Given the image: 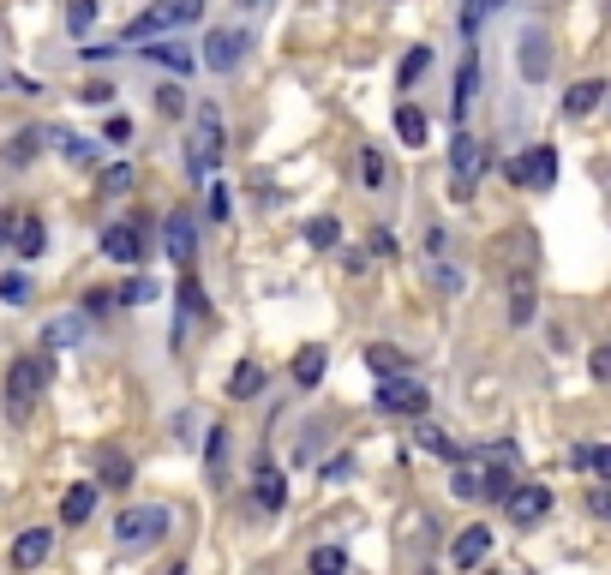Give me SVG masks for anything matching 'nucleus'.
Returning a JSON list of instances; mask_svg holds the SVG:
<instances>
[{"label": "nucleus", "mask_w": 611, "mask_h": 575, "mask_svg": "<svg viewBox=\"0 0 611 575\" xmlns=\"http://www.w3.org/2000/svg\"><path fill=\"white\" fill-rule=\"evenodd\" d=\"M42 384H48V366H42L36 354H18V360L6 366V420H12V426H24V420L36 414Z\"/></svg>", "instance_id": "obj_1"}, {"label": "nucleus", "mask_w": 611, "mask_h": 575, "mask_svg": "<svg viewBox=\"0 0 611 575\" xmlns=\"http://www.w3.org/2000/svg\"><path fill=\"white\" fill-rule=\"evenodd\" d=\"M204 12V0H150L144 12H132V24L120 30V48L126 42H150V36H162V30H174V24H192Z\"/></svg>", "instance_id": "obj_2"}, {"label": "nucleus", "mask_w": 611, "mask_h": 575, "mask_svg": "<svg viewBox=\"0 0 611 575\" xmlns=\"http://www.w3.org/2000/svg\"><path fill=\"white\" fill-rule=\"evenodd\" d=\"M480 174H486V144L474 132H456L450 138V198L468 204L480 192Z\"/></svg>", "instance_id": "obj_3"}, {"label": "nucleus", "mask_w": 611, "mask_h": 575, "mask_svg": "<svg viewBox=\"0 0 611 575\" xmlns=\"http://www.w3.org/2000/svg\"><path fill=\"white\" fill-rule=\"evenodd\" d=\"M186 144H192V150H186V168H192V174H210V168L222 162V144H228V138H222V108H216V102H204V108H198V120H192V138H186Z\"/></svg>", "instance_id": "obj_4"}, {"label": "nucleus", "mask_w": 611, "mask_h": 575, "mask_svg": "<svg viewBox=\"0 0 611 575\" xmlns=\"http://www.w3.org/2000/svg\"><path fill=\"white\" fill-rule=\"evenodd\" d=\"M504 174H510V186H522V192H552V186H558V144H534L528 156H510Z\"/></svg>", "instance_id": "obj_5"}, {"label": "nucleus", "mask_w": 611, "mask_h": 575, "mask_svg": "<svg viewBox=\"0 0 611 575\" xmlns=\"http://www.w3.org/2000/svg\"><path fill=\"white\" fill-rule=\"evenodd\" d=\"M168 522H174V516H168L162 504H138V510H126V516L114 522V540H120V546L150 552V546H162V540H168Z\"/></svg>", "instance_id": "obj_6"}, {"label": "nucleus", "mask_w": 611, "mask_h": 575, "mask_svg": "<svg viewBox=\"0 0 611 575\" xmlns=\"http://www.w3.org/2000/svg\"><path fill=\"white\" fill-rule=\"evenodd\" d=\"M372 402H378V414H402V420H414V414H426V384L408 372V378H378V390H372Z\"/></svg>", "instance_id": "obj_7"}, {"label": "nucleus", "mask_w": 611, "mask_h": 575, "mask_svg": "<svg viewBox=\"0 0 611 575\" xmlns=\"http://www.w3.org/2000/svg\"><path fill=\"white\" fill-rule=\"evenodd\" d=\"M504 504H510V522H516V528H534V522L552 516V492H546L540 480H516Z\"/></svg>", "instance_id": "obj_8"}, {"label": "nucleus", "mask_w": 611, "mask_h": 575, "mask_svg": "<svg viewBox=\"0 0 611 575\" xmlns=\"http://www.w3.org/2000/svg\"><path fill=\"white\" fill-rule=\"evenodd\" d=\"M102 252H108L114 264H144V258H150V234H144V222H114V228L102 234Z\"/></svg>", "instance_id": "obj_9"}, {"label": "nucleus", "mask_w": 611, "mask_h": 575, "mask_svg": "<svg viewBox=\"0 0 611 575\" xmlns=\"http://www.w3.org/2000/svg\"><path fill=\"white\" fill-rule=\"evenodd\" d=\"M162 246H168V258H174L180 270H192V252H198V222L186 216V204H180V210H168V222H162Z\"/></svg>", "instance_id": "obj_10"}, {"label": "nucleus", "mask_w": 611, "mask_h": 575, "mask_svg": "<svg viewBox=\"0 0 611 575\" xmlns=\"http://www.w3.org/2000/svg\"><path fill=\"white\" fill-rule=\"evenodd\" d=\"M516 66H522L528 84H540V78L552 72V42H546V30H522V42H516Z\"/></svg>", "instance_id": "obj_11"}, {"label": "nucleus", "mask_w": 611, "mask_h": 575, "mask_svg": "<svg viewBox=\"0 0 611 575\" xmlns=\"http://www.w3.org/2000/svg\"><path fill=\"white\" fill-rule=\"evenodd\" d=\"M138 54L156 60V66H168V72H180V78L198 66V54H192L186 42H174V36H150V42H138Z\"/></svg>", "instance_id": "obj_12"}, {"label": "nucleus", "mask_w": 611, "mask_h": 575, "mask_svg": "<svg viewBox=\"0 0 611 575\" xmlns=\"http://www.w3.org/2000/svg\"><path fill=\"white\" fill-rule=\"evenodd\" d=\"M240 54H246V36L240 30H210V42H204V66L210 72H234Z\"/></svg>", "instance_id": "obj_13"}, {"label": "nucleus", "mask_w": 611, "mask_h": 575, "mask_svg": "<svg viewBox=\"0 0 611 575\" xmlns=\"http://www.w3.org/2000/svg\"><path fill=\"white\" fill-rule=\"evenodd\" d=\"M252 504H258L264 516H276V510L288 504V486H282V474L270 468V456H258V474H252Z\"/></svg>", "instance_id": "obj_14"}, {"label": "nucleus", "mask_w": 611, "mask_h": 575, "mask_svg": "<svg viewBox=\"0 0 611 575\" xmlns=\"http://www.w3.org/2000/svg\"><path fill=\"white\" fill-rule=\"evenodd\" d=\"M54 552V534L48 528H24L12 540V570H42V558Z\"/></svg>", "instance_id": "obj_15"}, {"label": "nucleus", "mask_w": 611, "mask_h": 575, "mask_svg": "<svg viewBox=\"0 0 611 575\" xmlns=\"http://www.w3.org/2000/svg\"><path fill=\"white\" fill-rule=\"evenodd\" d=\"M492 558V528H468V534H456V546H450V564L456 570H480Z\"/></svg>", "instance_id": "obj_16"}, {"label": "nucleus", "mask_w": 611, "mask_h": 575, "mask_svg": "<svg viewBox=\"0 0 611 575\" xmlns=\"http://www.w3.org/2000/svg\"><path fill=\"white\" fill-rule=\"evenodd\" d=\"M474 90H480V54L468 48V54H462V66H456V96H450V114H456V120H468Z\"/></svg>", "instance_id": "obj_17"}, {"label": "nucleus", "mask_w": 611, "mask_h": 575, "mask_svg": "<svg viewBox=\"0 0 611 575\" xmlns=\"http://www.w3.org/2000/svg\"><path fill=\"white\" fill-rule=\"evenodd\" d=\"M396 138H402L408 150H426L432 120H426V108H420V102H396Z\"/></svg>", "instance_id": "obj_18"}, {"label": "nucleus", "mask_w": 611, "mask_h": 575, "mask_svg": "<svg viewBox=\"0 0 611 575\" xmlns=\"http://www.w3.org/2000/svg\"><path fill=\"white\" fill-rule=\"evenodd\" d=\"M18 258H42V246H48V228H42V216H12V240H6Z\"/></svg>", "instance_id": "obj_19"}, {"label": "nucleus", "mask_w": 611, "mask_h": 575, "mask_svg": "<svg viewBox=\"0 0 611 575\" xmlns=\"http://www.w3.org/2000/svg\"><path fill=\"white\" fill-rule=\"evenodd\" d=\"M324 366H330V348H324V342H306V348L294 354V384H300V390H318V384H324Z\"/></svg>", "instance_id": "obj_20"}, {"label": "nucleus", "mask_w": 611, "mask_h": 575, "mask_svg": "<svg viewBox=\"0 0 611 575\" xmlns=\"http://www.w3.org/2000/svg\"><path fill=\"white\" fill-rule=\"evenodd\" d=\"M600 102H606V84H600V78H582V84H570V90H564V114H570V120L594 114Z\"/></svg>", "instance_id": "obj_21"}, {"label": "nucleus", "mask_w": 611, "mask_h": 575, "mask_svg": "<svg viewBox=\"0 0 611 575\" xmlns=\"http://www.w3.org/2000/svg\"><path fill=\"white\" fill-rule=\"evenodd\" d=\"M96 474H102V486H114V492H126V486H132V462H126V450H114V444H102V450H96Z\"/></svg>", "instance_id": "obj_22"}, {"label": "nucleus", "mask_w": 611, "mask_h": 575, "mask_svg": "<svg viewBox=\"0 0 611 575\" xmlns=\"http://www.w3.org/2000/svg\"><path fill=\"white\" fill-rule=\"evenodd\" d=\"M90 516H96V486H90V480H78V486L60 498V522H66V528H78V522H90Z\"/></svg>", "instance_id": "obj_23"}, {"label": "nucleus", "mask_w": 611, "mask_h": 575, "mask_svg": "<svg viewBox=\"0 0 611 575\" xmlns=\"http://www.w3.org/2000/svg\"><path fill=\"white\" fill-rule=\"evenodd\" d=\"M366 366H372L378 378H408V372H414V366H408V354H402V348H390V342L366 348Z\"/></svg>", "instance_id": "obj_24"}, {"label": "nucleus", "mask_w": 611, "mask_h": 575, "mask_svg": "<svg viewBox=\"0 0 611 575\" xmlns=\"http://www.w3.org/2000/svg\"><path fill=\"white\" fill-rule=\"evenodd\" d=\"M258 390H264V366H258V360H240L234 378H228V396H234V402H252Z\"/></svg>", "instance_id": "obj_25"}, {"label": "nucleus", "mask_w": 611, "mask_h": 575, "mask_svg": "<svg viewBox=\"0 0 611 575\" xmlns=\"http://www.w3.org/2000/svg\"><path fill=\"white\" fill-rule=\"evenodd\" d=\"M132 180H138V174H132L126 162H114V168H102V174H96V192H102V198H126V192H132Z\"/></svg>", "instance_id": "obj_26"}, {"label": "nucleus", "mask_w": 611, "mask_h": 575, "mask_svg": "<svg viewBox=\"0 0 611 575\" xmlns=\"http://www.w3.org/2000/svg\"><path fill=\"white\" fill-rule=\"evenodd\" d=\"M150 300H156V282H150L144 270H138L132 282H120V288H114V306H150Z\"/></svg>", "instance_id": "obj_27"}, {"label": "nucleus", "mask_w": 611, "mask_h": 575, "mask_svg": "<svg viewBox=\"0 0 611 575\" xmlns=\"http://www.w3.org/2000/svg\"><path fill=\"white\" fill-rule=\"evenodd\" d=\"M570 462L588 468V474H600V480H611V444H582V450H570Z\"/></svg>", "instance_id": "obj_28"}, {"label": "nucleus", "mask_w": 611, "mask_h": 575, "mask_svg": "<svg viewBox=\"0 0 611 575\" xmlns=\"http://www.w3.org/2000/svg\"><path fill=\"white\" fill-rule=\"evenodd\" d=\"M426 66H432V48L420 42V48H408V54H402V66H396V84H402V90H414V78H420Z\"/></svg>", "instance_id": "obj_29"}, {"label": "nucleus", "mask_w": 611, "mask_h": 575, "mask_svg": "<svg viewBox=\"0 0 611 575\" xmlns=\"http://www.w3.org/2000/svg\"><path fill=\"white\" fill-rule=\"evenodd\" d=\"M528 318H534V282L516 276L510 282V324H528Z\"/></svg>", "instance_id": "obj_30"}, {"label": "nucleus", "mask_w": 611, "mask_h": 575, "mask_svg": "<svg viewBox=\"0 0 611 575\" xmlns=\"http://www.w3.org/2000/svg\"><path fill=\"white\" fill-rule=\"evenodd\" d=\"M36 144H42V132H36V126H24V132L6 144V162H12V168H24V162L36 156Z\"/></svg>", "instance_id": "obj_31"}, {"label": "nucleus", "mask_w": 611, "mask_h": 575, "mask_svg": "<svg viewBox=\"0 0 611 575\" xmlns=\"http://www.w3.org/2000/svg\"><path fill=\"white\" fill-rule=\"evenodd\" d=\"M306 240H312L318 252H330V246L342 240V228H336V216H312V222H306Z\"/></svg>", "instance_id": "obj_32"}, {"label": "nucleus", "mask_w": 611, "mask_h": 575, "mask_svg": "<svg viewBox=\"0 0 611 575\" xmlns=\"http://www.w3.org/2000/svg\"><path fill=\"white\" fill-rule=\"evenodd\" d=\"M90 18H96V0H66V30L84 42L90 36Z\"/></svg>", "instance_id": "obj_33"}, {"label": "nucleus", "mask_w": 611, "mask_h": 575, "mask_svg": "<svg viewBox=\"0 0 611 575\" xmlns=\"http://www.w3.org/2000/svg\"><path fill=\"white\" fill-rule=\"evenodd\" d=\"M360 180H366V186H372V192H378V186H384V180H390V168H384V156H378V150H372V144H366V150H360Z\"/></svg>", "instance_id": "obj_34"}, {"label": "nucleus", "mask_w": 611, "mask_h": 575, "mask_svg": "<svg viewBox=\"0 0 611 575\" xmlns=\"http://www.w3.org/2000/svg\"><path fill=\"white\" fill-rule=\"evenodd\" d=\"M420 450H432V456H444V462H462V450H456L438 426H420Z\"/></svg>", "instance_id": "obj_35"}, {"label": "nucleus", "mask_w": 611, "mask_h": 575, "mask_svg": "<svg viewBox=\"0 0 611 575\" xmlns=\"http://www.w3.org/2000/svg\"><path fill=\"white\" fill-rule=\"evenodd\" d=\"M312 575H348V552L318 546V552H312Z\"/></svg>", "instance_id": "obj_36"}, {"label": "nucleus", "mask_w": 611, "mask_h": 575, "mask_svg": "<svg viewBox=\"0 0 611 575\" xmlns=\"http://www.w3.org/2000/svg\"><path fill=\"white\" fill-rule=\"evenodd\" d=\"M42 336H48V348H72V342H78V318H54Z\"/></svg>", "instance_id": "obj_37"}, {"label": "nucleus", "mask_w": 611, "mask_h": 575, "mask_svg": "<svg viewBox=\"0 0 611 575\" xmlns=\"http://www.w3.org/2000/svg\"><path fill=\"white\" fill-rule=\"evenodd\" d=\"M222 450H228V426H210V438H204V462H210V474H222Z\"/></svg>", "instance_id": "obj_38"}, {"label": "nucleus", "mask_w": 611, "mask_h": 575, "mask_svg": "<svg viewBox=\"0 0 611 575\" xmlns=\"http://www.w3.org/2000/svg\"><path fill=\"white\" fill-rule=\"evenodd\" d=\"M0 300H6V306H24V300H30V282H24L18 270H12V276H0Z\"/></svg>", "instance_id": "obj_39"}, {"label": "nucleus", "mask_w": 611, "mask_h": 575, "mask_svg": "<svg viewBox=\"0 0 611 575\" xmlns=\"http://www.w3.org/2000/svg\"><path fill=\"white\" fill-rule=\"evenodd\" d=\"M588 366H594V378H600V384H611V342H600V348L588 354Z\"/></svg>", "instance_id": "obj_40"}, {"label": "nucleus", "mask_w": 611, "mask_h": 575, "mask_svg": "<svg viewBox=\"0 0 611 575\" xmlns=\"http://www.w3.org/2000/svg\"><path fill=\"white\" fill-rule=\"evenodd\" d=\"M588 510H594L600 522H611V486H594V492H588Z\"/></svg>", "instance_id": "obj_41"}, {"label": "nucleus", "mask_w": 611, "mask_h": 575, "mask_svg": "<svg viewBox=\"0 0 611 575\" xmlns=\"http://www.w3.org/2000/svg\"><path fill=\"white\" fill-rule=\"evenodd\" d=\"M78 96H84V102H96V108H102V102H114V84H102V78H96V84H84V90H78Z\"/></svg>", "instance_id": "obj_42"}, {"label": "nucleus", "mask_w": 611, "mask_h": 575, "mask_svg": "<svg viewBox=\"0 0 611 575\" xmlns=\"http://www.w3.org/2000/svg\"><path fill=\"white\" fill-rule=\"evenodd\" d=\"M156 108H162V114H180L186 102H180V90H174V84H162V90H156Z\"/></svg>", "instance_id": "obj_43"}, {"label": "nucleus", "mask_w": 611, "mask_h": 575, "mask_svg": "<svg viewBox=\"0 0 611 575\" xmlns=\"http://www.w3.org/2000/svg\"><path fill=\"white\" fill-rule=\"evenodd\" d=\"M60 144H66L72 162H96V144H84V138H60Z\"/></svg>", "instance_id": "obj_44"}, {"label": "nucleus", "mask_w": 611, "mask_h": 575, "mask_svg": "<svg viewBox=\"0 0 611 575\" xmlns=\"http://www.w3.org/2000/svg\"><path fill=\"white\" fill-rule=\"evenodd\" d=\"M210 222H228V186H210Z\"/></svg>", "instance_id": "obj_45"}, {"label": "nucleus", "mask_w": 611, "mask_h": 575, "mask_svg": "<svg viewBox=\"0 0 611 575\" xmlns=\"http://www.w3.org/2000/svg\"><path fill=\"white\" fill-rule=\"evenodd\" d=\"M372 252H378V258H396V234H390V228H372Z\"/></svg>", "instance_id": "obj_46"}, {"label": "nucleus", "mask_w": 611, "mask_h": 575, "mask_svg": "<svg viewBox=\"0 0 611 575\" xmlns=\"http://www.w3.org/2000/svg\"><path fill=\"white\" fill-rule=\"evenodd\" d=\"M126 138H132V120L114 114V120H108V144H126Z\"/></svg>", "instance_id": "obj_47"}, {"label": "nucleus", "mask_w": 611, "mask_h": 575, "mask_svg": "<svg viewBox=\"0 0 611 575\" xmlns=\"http://www.w3.org/2000/svg\"><path fill=\"white\" fill-rule=\"evenodd\" d=\"M498 6H510V0H474V12L486 18V12H498Z\"/></svg>", "instance_id": "obj_48"}, {"label": "nucleus", "mask_w": 611, "mask_h": 575, "mask_svg": "<svg viewBox=\"0 0 611 575\" xmlns=\"http://www.w3.org/2000/svg\"><path fill=\"white\" fill-rule=\"evenodd\" d=\"M162 575H186V564H168V570H162Z\"/></svg>", "instance_id": "obj_49"}, {"label": "nucleus", "mask_w": 611, "mask_h": 575, "mask_svg": "<svg viewBox=\"0 0 611 575\" xmlns=\"http://www.w3.org/2000/svg\"><path fill=\"white\" fill-rule=\"evenodd\" d=\"M240 6H264V0H240Z\"/></svg>", "instance_id": "obj_50"}, {"label": "nucleus", "mask_w": 611, "mask_h": 575, "mask_svg": "<svg viewBox=\"0 0 611 575\" xmlns=\"http://www.w3.org/2000/svg\"><path fill=\"white\" fill-rule=\"evenodd\" d=\"M420 575H432V570H420Z\"/></svg>", "instance_id": "obj_51"}, {"label": "nucleus", "mask_w": 611, "mask_h": 575, "mask_svg": "<svg viewBox=\"0 0 611 575\" xmlns=\"http://www.w3.org/2000/svg\"><path fill=\"white\" fill-rule=\"evenodd\" d=\"M606 96H611V84H606Z\"/></svg>", "instance_id": "obj_52"}]
</instances>
